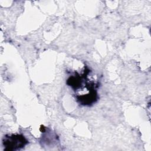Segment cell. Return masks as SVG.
I'll return each mask as SVG.
<instances>
[{
    "instance_id": "6da1fadb",
    "label": "cell",
    "mask_w": 151,
    "mask_h": 151,
    "mask_svg": "<svg viewBox=\"0 0 151 151\" xmlns=\"http://www.w3.org/2000/svg\"><path fill=\"white\" fill-rule=\"evenodd\" d=\"M74 92L77 102L84 106H91L98 100V83L92 78L91 70L84 67L82 74L75 72L66 81Z\"/></svg>"
},
{
    "instance_id": "7a4b0ae2",
    "label": "cell",
    "mask_w": 151,
    "mask_h": 151,
    "mask_svg": "<svg viewBox=\"0 0 151 151\" xmlns=\"http://www.w3.org/2000/svg\"><path fill=\"white\" fill-rule=\"evenodd\" d=\"M28 143V141L22 134H6L2 139V145L4 150H18L24 147Z\"/></svg>"
}]
</instances>
